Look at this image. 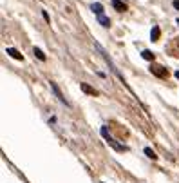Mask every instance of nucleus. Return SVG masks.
Instances as JSON below:
<instances>
[{
	"label": "nucleus",
	"instance_id": "f03ea898",
	"mask_svg": "<svg viewBox=\"0 0 179 183\" xmlns=\"http://www.w3.org/2000/svg\"><path fill=\"white\" fill-rule=\"evenodd\" d=\"M51 89L54 91V94H56V98H58L60 102H62V103H65V105L69 107V102H67V98H65V96L62 94V91H60V87H58V85H56V83H54V82H51Z\"/></svg>",
	"mask_w": 179,
	"mask_h": 183
},
{
	"label": "nucleus",
	"instance_id": "20e7f679",
	"mask_svg": "<svg viewBox=\"0 0 179 183\" xmlns=\"http://www.w3.org/2000/svg\"><path fill=\"white\" fill-rule=\"evenodd\" d=\"M80 87H81V91H83V93H87V94H92V96H96V94H98V91H96L94 87L87 85L85 82H83V83H80Z\"/></svg>",
	"mask_w": 179,
	"mask_h": 183
},
{
	"label": "nucleus",
	"instance_id": "7ed1b4c3",
	"mask_svg": "<svg viewBox=\"0 0 179 183\" xmlns=\"http://www.w3.org/2000/svg\"><path fill=\"white\" fill-rule=\"evenodd\" d=\"M6 53H7V55H9L11 58H15V60H18V62H22V60H24L22 53H18V51H17L15 47H7V49H6Z\"/></svg>",
	"mask_w": 179,
	"mask_h": 183
},
{
	"label": "nucleus",
	"instance_id": "1a4fd4ad",
	"mask_svg": "<svg viewBox=\"0 0 179 183\" xmlns=\"http://www.w3.org/2000/svg\"><path fill=\"white\" fill-rule=\"evenodd\" d=\"M98 22L103 25V27H109V25H110V18L105 17V15H98Z\"/></svg>",
	"mask_w": 179,
	"mask_h": 183
},
{
	"label": "nucleus",
	"instance_id": "0eeeda50",
	"mask_svg": "<svg viewBox=\"0 0 179 183\" xmlns=\"http://www.w3.org/2000/svg\"><path fill=\"white\" fill-rule=\"evenodd\" d=\"M112 7H114L116 11H125V9H127V4H123L121 0H112Z\"/></svg>",
	"mask_w": 179,
	"mask_h": 183
},
{
	"label": "nucleus",
	"instance_id": "39448f33",
	"mask_svg": "<svg viewBox=\"0 0 179 183\" xmlns=\"http://www.w3.org/2000/svg\"><path fill=\"white\" fill-rule=\"evenodd\" d=\"M159 36H161V29H159V25H154V27H152V31H150V40L158 42Z\"/></svg>",
	"mask_w": 179,
	"mask_h": 183
},
{
	"label": "nucleus",
	"instance_id": "6e6552de",
	"mask_svg": "<svg viewBox=\"0 0 179 183\" xmlns=\"http://www.w3.org/2000/svg\"><path fill=\"white\" fill-rule=\"evenodd\" d=\"M141 56H143V60H147V62H154V53L148 51V49L141 51Z\"/></svg>",
	"mask_w": 179,
	"mask_h": 183
},
{
	"label": "nucleus",
	"instance_id": "9d476101",
	"mask_svg": "<svg viewBox=\"0 0 179 183\" xmlns=\"http://www.w3.org/2000/svg\"><path fill=\"white\" fill-rule=\"evenodd\" d=\"M91 9H92V13H96V15H103V6H101L99 2L92 4V6H91Z\"/></svg>",
	"mask_w": 179,
	"mask_h": 183
},
{
	"label": "nucleus",
	"instance_id": "dca6fc26",
	"mask_svg": "<svg viewBox=\"0 0 179 183\" xmlns=\"http://www.w3.org/2000/svg\"><path fill=\"white\" fill-rule=\"evenodd\" d=\"M176 78L179 80V71H176Z\"/></svg>",
	"mask_w": 179,
	"mask_h": 183
},
{
	"label": "nucleus",
	"instance_id": "4468645a",
	"mask_svg": "<svg viewBox=\"0 0 179 183\" xmlns=\"http://www.w3.org/2000/svg\"><path fill=\"white\" fill-rule=\"evenodd\" d=\"M42 15H43V18H45V22H51V20H49V15H47V13H45V11H43V13H42Z\"/></svg>",
	"mask_w": 179,
	"mask_h": 183
},
{
	"label": "nucleus",
	"instance_id": "f3484780",
	"mask_svg": "<svg viewBox=\"0 0 179 183\" xmlns=\"http://www.w3.org/2000/svg\"><path fill=\"white\" fill-rule=\"evenodd\" d=\"M177 25H179V18H177Z\"/></svg>",
	"mask_w": 179,
	"mask_h": 183
},
{
	"label": "nucleus",
	"instance_id": "2eb2a0df",
	"mask_svg": "<svg viewBox=\"0 0 179 183\" xmlns=\"http://www.w3.org/2000/svg\"><path fill=\"white\" fill-rule=\"evenodd\" d=\"M174 7L179 11V0H174Z\"/></svg>",
	"mask_w": 179,
	"mask_h": 183
},
{
	"label": "nucleus",
	"instance_id": "f257e3e1",
	"mask_svg": "<svg viewBox=\"0 0 179 183\" xmlns=\"http://www.w3.org/2000/svg\"><path fill=\"white\" fill-rule=\"evenodd\" d=\"M150 73H152V74H156L158 78H166V76H168L166 67H163V65H159V63H154V65L150 67Z\"/></svg>",
	"mask_w": 179,
	"mask_h": 183
},
{
	"label": "nucleus",
	"instance_id": "f8f14e48",
	"mask_svg": "<svg viewBox=\"0 0 179 183\" xmlns=\"http://www.w3.org/2000/svg\"><path fill=\"white\" fill-rule=\"evenodd\" d=\"M145 154H147L148 158H152V160H156V158H158V154H156V152H154L150 147H147V149H145Z\"/></svg>",
	"mask_w": 179,
	"mask_h": 183
},
{
	"label": "nucleus",
	"instance_id": "ddd939ff",
	"mask_svg": "<svg viewBox=\"0 0 179 183\" xmlns=\"http://www.w3.org/2000/svg\"><path fill=\"white\" fill-rule=\"evenodd\" d=\"M101 136L107 140V138H110V134H109V129L107 127H101Z\"/></svg>",
	"mask_w": 179,
	"mask_h": 183
},
{
	"label": "nucleus",
	"instance_id": "9b49d317",
	"mask_svg": "<svg viewBox=\"0 0 179 183\" xmlns=\"http://www.w3.org/2000/svg\"><path fill=\"white\" fill-rule=\"evenodd\" d=\"M33 53H35V56H36L38 60L45 62V55H43V51H42V49H38V47H35V49H33Z\"/></svg>",
	"mask_w": 179,
	"mask_h": 183
},
{
	"label": "nucleus",
	"instance_id": "423d86ee",
	"mask_svg": "<svg viewBox=\"0 0 179 183\" xmlns=\"http://www.w3.org/2000/svg\"><path fill=\"white\" fill-rule=\"evenodd\" d=\"M105 142L109 143V145H112V147H114L116 151H127V147H125V145H121V143H118L116 140H112V138H107Z\"/></svg>",
	"mask_w": 179,
	"mask_h": 183
}]
</instances>
